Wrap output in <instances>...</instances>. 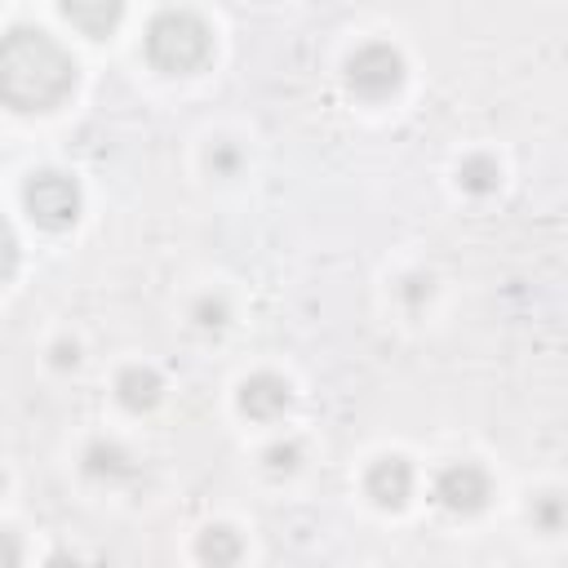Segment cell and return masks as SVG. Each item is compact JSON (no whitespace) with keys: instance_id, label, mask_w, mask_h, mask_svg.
Returning a JSON list of instances; mask_svg holds the SVG:
<instances>
[{"instance_id":"cell-1","label":"cell","mask_w":568,"mask_h":568,"mask_svg":"<svg viewBox=\"0 0 568 568\" xmlns=\"http://www.w3.org/2000/svg\"><path fill=\"white\" fill-rule=\"evenodd\" d=\"M75 89L71 53L40 27H13L0 36V102L13 111H53Z\"/></svg>"},{"instance_id":"cell-14","label":"cell","mask_w":568,"mask_h":568,"mask_svg":"<svg viewBox=\"0 0 568 568\" xmlns=\"http://www.w3.org/2000/svg\"><path fill=\"white\" fill-rule=\"evenodd\" d=\"M297 457H302L297 444H271V448H266V470H271V475H288V470L297 466Z\"/></svg>"},{"instance_id":"cell-10","label":"cell","mask_w":568,"mask_h":568,"mask_svg":"<svg viewBox=\"0 0 568 568\" xmlns=\"http://www.w3.org/2000/svg\"><path fill=\"white\" fill-rule=\"evenodd\" d=\"M120 4L115 0H98V4H84V0H67L62 4V18L67 22H75L84 36H106L115 22H120Z\"/></svg>"},{"instance_id":"cell-9","label":"cell","mask_w":568,"mask_h":568,"mask_svg":"<svg viewBox=\"0 0 568 568\" xmlns=\"http://www.w3.org/2000/svg\"><path fill=\"white\" fill-rule=\"evenodd\" d=\"M240 550H244V541H240V532H235V528H226V524L204 528V532H200V541H195V555H200V564H204V568H235Z\"/></svg>"},{"instance_id":"cell-17","label":"cell","mask_w":568,"mask_h":568,"mask_svg":"<svg viewBox=\"0 0 568 568\" xmlns=\"http://www.w3.org/2000/svg\"><path fill=\"white\" fill-rule=\"evenodd\" d=\"M195 315H200L204 328H222V324H226V306H222V302H209V297L195 306Z\"/></svg>"},{"instance_id":"cell-8","label":"cell","mask_w":568,"mask_h":568,"mask_svg":"<svg viewBox=\"0 0 568 568\" xmlns=\"http://www.w3.org/2000/svg\"><path fill=\"white\" fill-rule=\"evenodd\" d=\"M115 395H120V404H124L129 413H146V408H155V404H160L164 382H160V373H151V368L133 364V368H124V373L115 377Z\"/></svg>"},{"instance_id":"cell-16","label":"cell","mask_w":568,"mask_h":568,"mask_svg":"<svg viewBox=\"0 0 568 568\" xmlns=\"http://www.w3.org/2000/svg\"><path fill=\"white\" fill-rule=\"evenodd\" d=\"M537 524H541L546 532L559 528V493H546V497L537 501Z\"/></svg>"},{"instance_id":"cell-6","label":"cell","mask_w":568,"mask_h":568,"mask_svg":"<svg viewBox=\"0 0 568 568\" xmlns=\"http://www.w3.org/2000/svg\"><path fill=\"white\" fill-rule=\"evenodd\" d=\"M364 488H368V497H373L377 506L399 510V506L408 501V493H413V466H408L404 457H382V462L368 466Z\"/></svg>"},{"instance_id":"cell-4","label":"cell","mask_w":568,"mask_h":568,"mask_svg":"<svg viewBox=\"0 0 568 568\" xmlns=\"http://www.w3.org/2000/svg\"><path fill=\"white\" fill-rule=\"evenodd\" d=\"M346 84L359 98H390L404 84V53L395 44H382V40L359 44L346 58Z\"/></svg>"},{"instance_id":"cell-18","label":"cell","mask_w":568,"mask_h":568,"mask_svg":"<svg viewBox=\"0 0 568 568\" xmlns=\"http://www.w3.org/2000/svg\"><path fill=\"white\" fill-rule=\"evenodd\" d=\"M44 568H80V559L75 555H67V550H58V555H49V564Z\"/></svg>"},{"instance_id":"cell-2","label":"cell","mask_w":568,"mask_h":568,"mask_svg":"<svg viewBox=\"0 0 568 568\" xmlns=\"http://www.w3.org/2000/svg\"><path fill=\"white\" fill-rule=\"evenodd\" d=\"M213 53V36L209 22L191 9H160L146 27V58L169 71V75H186L195 67H204Z\"/></svg>"},{"instance_id":"cell-11","label":"cell","mask_w":568,"mask_h":568,"mask_svg":"<svg viewBox=\"0 0 568 568\" xmlns=\"http://www.w3.org/2000/svg\"><path fill=\"white\" fill-rule=\"evenodd\" d=\"M457 178H462V186H466V191H475V195H488V191H497V182H501V169H497V160H488V155H470V160H462Z\"/></svg>"},{"instance_id":"cell-3","label":"cell","mask_w":568,"mask_h":568,"mask_svg":"<svg viewBox=\"0 0 568 568\" xmlns=\"http://www.w3.org/2000/svg\"><path fill=\"white\" fill-rule=\"evenodd\" d=\"M22 204H27V213H31L36 226L62 231V226H71L80 217V186L67 173H58V169H40V173L27 178Z\"/></svg>"},{"instance_id":"cell-15","label":"cell","mask_w":568,"mask_h":568,"mask_svg":"<svg viewBox=\"0 0 568 568\" xmlns=\"http://www.w3.org/2000/svg\"><path fill=\"white\" fill-rule=\"evenodd\" d=\"M0 568H22V541L9 528H0Z\"/></svg>"},{"instance_id":"cell-7","label":"cell","mask_w":568,"mask_h":568,"mask_svg":"<svg viewBox=\"0 0 568 568\" xmlns=\"http://www.w3.org/2000/svg\"><path fill=\"white\" fill-rule=\"evenodd\" d=\"M288 404H293V390H288V382L275 377V373H253V377L240 386V408H244L248 417H257V422L280 417Z\"/></svg>"},{"instance_id":"cell-5","label":"cell","mask_w":568,"mask_h":568,"mask_svg":"<svg viewBox=\"0 0 568 568\" xmlns=\"http://www.w3.org/2000/svg\"><path fill=\"white\" fill-rule=\"evenodd\" d=\"M488 497H493V484H488L484 466H475V462H453L435 479V501L453 515H479L488 506Z\"/></svg>"},{"instance_id":"cell-19","label":"cell","mask_w":568,"mask_h":568,"mask_svg":"<svg viewBox=\"0 0 568 568\" xmlns=\"http://www.w3.org/2000/svg\"><path fill=\"white\" fill-rule=\"evenodd\" d=\"M58 364H75V346H58Z\"/></svg>"},{"instance_id":"cell-12","label":"cell","mask_w":568,"mask_h":568,"mask_svg":"<svg viewBox=\"0 0 568 568\" xmlns=\"http://www.w3.org/2000/svg\"><path fill=\"white\" fill-rule=\"evenodd\" d=\"M84 470H89V475H129L133 466H129V453H124V448H115V444H93V448L84 453Z\"/></svg>"},{"instance_id":"cell-13","label":"cell","mask_w":568,"mask_h":568,"mask_svg":"<svg viewBox=\"0 0 568 568\" xmlns=\"http://www.w3.org/2000/svg\"><path fill=\"white\" fill-rule=\"evenodd\" d=\"M13 266H18V235H13L9 217L0 213V280H9Z\"/></svg>"}]
</instances>
